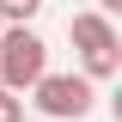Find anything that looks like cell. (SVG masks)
<instances>
[{
    "label": "cell",
    "mask_w": 122,
    "mask_h": 122,
    "mask_svg": "<svg viewBox=\"0 0 122 122\" xmlns=\"http://www.w3.org/2000/svg\"><path fill=\"white\" fill-rule=\"evenodd\" d=\"M49 73V43L37 30H0V92H30Z\"/></svg>",
    "instance_id": "obj_3"
},
{
    "label": "cell",
    "mask_w": 122,
    "mask_h": 122,
    "mask_svg": "<svg viewBox=\"0 0 122 122\" xmlns=\"http://www.w3.org/2000/svg\"><path fill=\"white\" fill-rule=\"evenodd\" d=\"M67 37H73V49H79V79L86 86H104V79H116L122 73V37H116V25H110V12H73L67 18Z\"/></svg>",
    "instance_id": "obj_1"
},
{
    "label": "cell",
    "mask_w": 122,
    "mask_h": 122,
    "mask_svg": "<svg viewBox=\"0 0 122 122\" xmlns=\"http://www.w3.org/2000/svg\"><path fill=\"white\" fill-rule=\"evenodd\" d=\"M0 122H25V98H12V92H0Z\"/></svg>",
    "instance_id": "obj_4"
},
{
    "label": "cell",
    "mask_w": 122,
    "mask_h": 122,
    "mask_svg": "<svg viewBox=\"0 0 122 122\" xmlns=\"http://www.w3.org/2000/svg\"><path fill=\"white\" fill-rule=\"evenodd\" d=\"M37 116H49V122H86L92 110H98V86H86L79 73H55L49 67L37 86H30V98H25Z\"/></svg>",
    "instance_id": "obj_2"
}]
</instances>
